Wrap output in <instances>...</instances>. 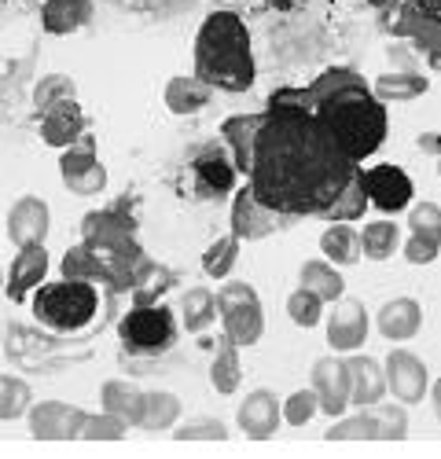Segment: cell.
I'll use <instances>...</instances> for the list:
<instances>
[{
    "mask_svg": "<svg viewBox=\"0 0 441 459\" xmlns=\"http://www.w3.org/2000/svg\"><path fill=\"white\" fill-rule=\"evenodd\" d=\"M350 162L313 114L309 89H280L269 96L254 136L250 191L283 217H320L353 180Z\"/></svg>",
    "mask_w": 441,
    "mask_h": 459,
    "instance_id": "obj_1",
    "label": "cell"
},
{
    "mask_svg": "<svg viewBox=\"0 0 441 459\" xmlns=\"http://www.w3.org/2000/svg\"><path fill=\"white\" fill-rule=\"evenodd\" d=\"M313 114L320 126L331 133V140L339 143V151L350 162L372 159L386 140L390 118H386V103L368 89V82L350 66H331L309 85Z\"/></svg>",
    "mask_w": 441,
    "mask_h": 459,
    "instance_id": "obj_2",
    "label": "cell"
},
{
    "mask_svg": "<svg viewBox=\"0 0 441 459\" xmlns=\"http://www.w3.org/2000/svg\"><path fill=\"white\" fill-rule=\"evenodd\" d=\"M250 30L236 12H213L195 33V78L220 92H246L254 85Z\"/></svg>",
    "mask_w": 441,
    "mask_h": 459,
    "instance_id": "obj_3",
    "label": "cell"
},
{
    "mask_svg": "<svg viewBox=\"0 0 441 459\" xmlns=\"http://www.w3.org/2000/svg\"><path fill=\"white\" fill-rule=\"evenodd\" d=\"M99 316V290L89 280H59L33 290V320L56 334H82Z\"/></svg>",
    "mask_w": 441,
    "mask_h": 459,
    "instance_id": "obj_4",
    "label": "cell"
},
{
    "mask_svg": "<svg viewBox=\"0 0 441 459\" xmlns=\"http://www.w3.org/2000/svg\"><path fill=\"white\" fill-rule=\"evenodd\" d=\"M118 338H122V346L136 357H159V353L173 350L177 316H173L169 305H159V301L133 305L118 324Z\"/></svg>",
    "mask_w": 441,
    "mask_h": 459,
    "instance_id": "obj_5",
    "label": "cell"
},
{
    "mask_svg": "<svg viewBox=\"0 0 441 459\" xmlns=\"http://www.w3.org/2000/svg\"><path fill=\"white\" fill-rule=\"evenodd\" d=\"M217 316L236 346H257L265 334V309L257 290L243 280H229L217 290Z\"/></svg>",
    "mask_w": 441,
    "mask_h": 459,
    "instance_id": "obj_6",
    "label": "cell"
},
{
    "mask_svg": "<svg viewBox=\"0 0 441 459\" xmlns=\"http://www.w3.org/2000/svg\"><path fill=\"white\" fill-rule=\"evenodd\" d=\"M59 177H63L66 191H74V195H99V191L107 187V169L96 159V140L89 133L78 143L63 147Z\"/></svg>",
    "mask_w": 441,
    "mask_h": 459,
    "instance_id": "obj_7",
    "label": "cell"
},
{
    "mask_svg": "<svg viewBox=\"0 0 441 459\" xmlns=\"http://www.w3.org/2000/svg\"><path fill=\"white\" fill-rule=\"evenodd\" d=\"M30 434L37 441H74L82 437V427L89 411L78 404H66V401H41V404H30Z\"/></svg>",
    "mask_w": 441,
    "mask_h": 459,
    "instance_id": "obj_8",
    "label": "cell"
},
{
    "mask_svg": "<svg viewBox=\"0 0 441 459\" xmlns=\"http://www.w3.org/2000/svg\"><path fill=\"white\" fill-rule=\"evenodd\" d=\"M360 180H364V191H368V203H372L376 210L383 213H397L412 203V177L404 173L401 166H372V169H364L360 166Z\"/></svg>",
    "mask_w": 441,
    "mask_h": 459,
    "instance_id": "obj_9",
    "label": "cell"
},
{
    "mask_svg": "<svg viewBox=\"0 0 441 459\" xmlns=\"http://www.w3.org/2000/svg\"><path fill=\"white\" fill-rule=\"evenodd\" d=\"M386 371V394H393V401H401L404 408L409 404H419L427 397V386H430V371L427 364L409 353V350H393L383 364Z\"/></svg>",
    "mask_w": 441,
    "mask_h": 459,
    "instance_id": "obj_10",
    "label": "cell"
},
{
    "mask_svg": "<svg viewBox=\"0 0 441 459\" xmlns=\"http://www.w3.org/2000/svg\"><path fill=\"white\" fill-rule=\"evenodd\" d=\"M290 224H294V217H283V213L269 210L265 203H257V195L250 191V184L239 187V195H236V203H232V232H236L239 239L257 243V239H265V236L280 232V228H290Z\"/></svg>",
    "mask_w": 441,
    "mask_h": 459,
    "instance_id": "obj_11",
    "label": "cell"
},
{
    "mask_svg": "<svg viewBox=\"0 0 441 459\" xmlns=\"http://www.w3.org/2000/svg\"><path fill=\"white\" fill-rule=\"evenodd\" d=\"M309 382H313V394H316L324 415H331V419L346 415V408H350V368L342 357H320L313 364Z\"/></svg>",
    "mask_w": 441,
    "mask_h": 459,
    "instance_id": "obj_12",
    "label": "cell"
},
{
    "mask_svg": "<svg viewBox=\"0 0 441 459\" xmlns=\"http://www.w3.org/2000/svg\"><path fill=\"white\" fill-rule=\"evenodd\" d=\"M368 338V309L357 298H339L327 316V346L335 353H357Z\"/></svg>",
    "mask_w": 441,
    "mask_h": 459,
    "instance_id": "obj_13",
    "label": "cell"
},
{
    "mask_svg": "<svg viewBox=\"0 0 441 459\" xmlns=\"http://www.w3.org/2000/svg\"><path fill=\"white\" fill-rule=\"evenodd\" d=\"M236 162L220 147H206L199 159H192V187L199 199H220L236 187Z\"/></svg>",
    "mask_w": 441,
    "mask_h": 459,
    "instance_id": "obj_14",
    "label": "cell"
},
{
    "mask_svg": "<svg viewBox=\"0 0 441 459\" xmlns=\"http://www.w3.org/2000/svg\"><path fill=\"white\" fill-rule=\"evenodd\" d=\"M280 419H283V408L272 390H250L236 411V423L250 441H269L280 430Z\"/></svg>",
    "mask_w": 441,
    "mask_h": 459,
    "instance_id": "obj_15",
    "label": "cell"
},
{
    "mask_svg": "<svg viewBox=\"0 0 441 459\" xmlns=\"http://www.w3.org/2000/svg\"><path fill=\"white\" fill-rule=\"evenodd\" d=\"M45 276H48V250H45V243H37V247H19V254H15V261H12V269H8V283H4V290H8L12 301H26L37 287L45 283Z\"/></svg>",
    "mask_w": 441,
    "mask_h": 459,
    "instance_id": "obj_16",
    "label": "cell"
},
{
    "mask_svg": "<svg viewBox=\"0 0 441 459\" xmlns=\"http://www.w3.org/2000/svg\"><path fill=\"white\" fill-rule=\"evenodd\" d=\"M48 224H52L48 203L37 199V195H26L8 213V236H12L15 247H37V243H45Z\"/></svg>",
    "mask_w": 441,
    "mask_h": 459,
    "instance_id": "obj_17",
    "label": "cell"
},
{
    "mask_svg": "<svg viewBox=\"0 0 441 459\" xmlns=\"http://www.w3.org/2000/svg\"><path fill=\"white\" fill-rule=\"evenodd\" d=\"M37 118H41V140L48 147H70V143H78L85 136V126H89L78 100H66V103L45 110V114H37Z\"/></svg>",
    "mask_w": 441,
    "mask_h": 459,
    "instance_id": "obj_18",
    "label": "cell"
},
{
    "mask_svg": "<svg viewBox=\"0 0 441 459\" xmlns=\"http://www.w3.org/2000/svg\"><path fill=\"white\" fill-rule=\"evenodd\" d=\"M129 239H136V221L122 206H115V210H92L82 221V243L110 247V243H129Z\"/></svg>",
    "mask_w": 441,
    "mask_h": 459,
    "instance_id": "obj_19",
    "label": "cell"
},
{
    "mask_svg": "<svg viewBox=\"0 0 441 459\" xmlns=\"http://www.w3.org/2000/svg\"><path fill=\"white\" fill-rule=\"evenodd\" d=\"M376 327L386 342H409L419 334L423 327V309H419V301L416 298H390L379 316H376Z\"/></svg>",
    "mask_w": 441,
    "mask_h": 459,
    "instance_id": "obj_20",
    "label": "cell"
},
{
    "mask_svg": "<svg viewBox=\"0 0 441 459\" xmlns=\"http://www.w3.org/2000/svg\"><path fill=\"white\" fill-rule=\"evenodd\" d=\"M350 404L357 408H372L386 397V371L372 357H350Z\"/></svg>",
    "mask_w": 441,
    "mask_h": 459,
    "instance_id": "obj_21",
    "label": "cell"
},
{
    "mask_svg": "<svg viewBox=\"0 0 441 459\" xmlns=\"http://www.w3.org/2000/svg\"><path fill=\"white\" fill-rule=\"evenodd\" d=\"M99 401L103 411L125 419L129 427H140V415H143V390L129 378H107L99 386Z\"/></svg>",
    "mask_w": 441,
    "mask_h": 459,
    "instance_id": "obj_22",
    "label": "cell"
},
{
    "mask_svg": "<svg viewBox=\"0 0 441 459\" xmlns=\"http://www.w3.org/2000/svg\"><path fill=\"white\" fill-rule=\"evenodd\" d=\"M265 110L262 114H236L220 126V140L229 143L232 151V162L239 173H250V159H254V136H257V126H262Z\"/></svg>",
    "mask_w": 441,
    "mask_h": 459,
    "instance_id": "obj_23",
    "label": "cell"
},
{
    "mask_svg": "<svg viewBox=\"0 0 441 459\" xmlns=\"http://www.w3.org/2000/svg\"><path fill=\"white\" fill-rule=\"evenodd\" d=\"M210 382H213V390L220 397H229L239 390V382H243V368H239V346L229 338V334H220L217 342V350H213V364H210Z\"/></svg>",
    "mask_w": 441,
    "mask_h": 459,
    "instance_id": "obj_24",
    "label": "cell"
},
{
    "mask_svg": "<svg viewBox=\"0 0 441 459\" xmlns=\"http://www.w3.org/2000/svg\"><path fill=\"white\" fill-rule=\"evenodd\" d=\"M92 19V0H45L41 8V26L48 33H74Z\"/></svg>",
    "mask_w": 441,
    "mask_h": 459,
    "instance_id": "obj_25",
    "label": "cell"
},
{
    "mask_svg": "<svg viewBox=\"0 0 441 459\" xmlns=\"http://www.w3.org/2000/svg\"><path fill=\"white\" fill-rule=\"evenodd\" d=\"M320 250L331 264H339V269H346V264H357L364 254H360V232H353L350 221H331V228L320 236Z\"/></svg>",
    "mask_w": 441,
    "mask_h": 459,
    "instance_id": "obj_26",
    "label": "cell"
},
{
    "mask_svg": "<svg viewBox=\"0 0 441 459\" xmlns=\"http://www.w3.org/2000/svg\"><path fill=\"white\" fill-rule=\"evenodd\" d=\"M210 96H213V89L203 78H195V74L192 78L180 74V78H169V85H166V107L173 114H195L210 103Z\"/></svg>",
    "mask_w": 441,
    "mask_h": 459,
    "instance_id": "obj_27",
    "label": "cell"
},
{
    "mask_svg": "<svg viewBox=\"0 0 441 459\" xmlns=\"http://www.w3.org/2000/svg\"><path fill=\"white\" fill-rule=\"evenodd\" d=\"M180 419V397L166 390H143V415H140V430H173Z\"/></svg>",
    "mask_w": 441,
    "mask_h": 459,
    "instance_id": "obj_28",
    "label": "cell"
},
{
    "mask_svg": "<svg viewBox=\"0 0 441 459\" xmlns=\"http://www.w3.org/2000/svg\"><path fill=\"white\" fill-rule=\"evenodd\" d=\"M302 287H309L324 305L327 301H339L346 294V280L339 276V264H331V261H306L302 264V273H298Z\"/></svg>",
    "mask_w": 441,
    "mask_h": 459,
    "instance_id": "obj_29",
    "label": "cell"
},
{
    "mask_svg": "<svg viewBox=\"0 0 441 459\" xmlns=\"http://www.w3.org/2000/svg\"><path fill=\"white\" fill-rule=\"evenodd\" d=\"M427 89H430V82L423 78V74H416V70H390V74H383V78H376V85H372V92H376L383 103L416 100V96H423Z\"/></svg>",
    "mask_w": 441,
    "mask_h": 459,
    "instance_id": "obj_30",
    "label": "cell"
},
{
    "mask_svg": "<svg viewBox=\"0 0 441 459\" xmlns=\"http://www.w3.org/2000/svg\"><path fill=\"white\" fill-rule=\"evenodd\" d=\"M213 320H217V294L206 290V287L184 290V298H180V324L188 327L192 334H199V331H206Z\"/></svg>",
    "mask_w": 441,
    "mask_h": 459,
    "instance_id": "obj_31",
    "label": "cell"
},
{
    "mask_svg": "<svg viewBox=\"0 0 441 459\" xmlns=\"http://www.w3.org/2000/svg\"><path fill=\"white\" fill-rule=\"evenodd\" d=\"M397 247H401V228L393 221H372L360 232V254L368 261H386L397 254Z\"/></svg>",
    "mask_w": 441,
    "mask_h": 459,
    "instance_id": "obj_32",
    "label": "cell"
},
{
    "mask_svg": "<svg viewBox=\"0 0 441 459\" xmlns=\"http://www.w3.org/2000/svg\"><path fill=\"white\" fill-rule=\"evenodd\" d=\"M364 213H368V191H364L360 166H357L353 180L342 187V195L320 213V221H357V217H364Z\"/></svg>",
    "mask_w": 441,
    "mask_h": 459,
    "instance_id": "obj_33",
    "label": "cell"
},
{
    "mask_svg": "<svg viewBox=\"0 0 441 459\" xmlns=\"http://www.w3.org/2000/svg\"><path fill=\"white\" fill-rule=\"evenodd\" d=\"M173 283V276L162 269L155 261H140V269L133 273V301L136 305H147V301H159L166 294V287Z\"/></svg>",
    "mask_w": 441,
    "mask_h": 459,
    "instance_id": "obj_34",
    "label": "cell"
},
{
    "mask_svg": "<svg viewBox=\"0 0 441 459\" xmlns=\"http://www.w3.org/2000/svg\"><path fill=\"white\" fill-rule=\"evenodd\" d=\"M239 236L232 232V236H220V239H213L210 247H206V254H203V273L206 276H213V280H225L232 269H236V257H239Z\"/></svg>",
    "mask_w": 441,
    "mask_h": 459,
    "instance_id": "obj_35",
    "label": "cell"
},
{
    "mask_svg": "<svg viewBox=\"0 0 441 459\" xmlns=\"http://www.w3.org/2000/svg\"><path fill=\"white\" fill-rule=\"evenodd\" d=\"M30 404H33L30 382H22L15 375H0V423H12V419L26 415Z\"/></svg>",
    "mask_w": 441,
    "mask_h": 459,
    "instance_id": "obj_36",
    "label": "cell"
},
{
    "mask_svg": "<svg viewBox=\"0 0 441 459\" xmlns=\"http://www.w3.org/2000/svg\"><path fill=\"white\" fill-rule=\"evenodd\" d=\"M327 441H379V427H376V415L372 408H360L357 415L350 419H335V427L324 434Z\"/></svg>",
    "mask_w": 441,
    "mask_h": 459,
    "instance_id": "obj_37",
    "label": "cell"
},
{
    "mask_svg": "<svg viewBox=\"0 0 441 459\" xmlns=\"http://www.w3.org/2000/svg\"><path fill=\"white\" fill-rule=\"evenodd\" d=\"M66 100H78V89H74V82L66 78V74H48V78L33 89L37 114H45V110H52V107H59Z\"/></svg>",
    "mask_w": 441,
    "mask_h": 459,
    "instance_id": "obj_38",
    "label": "cell"
},
{
    "mask_svg": "<svg viewBox=\"0 0 441 459\" xmlns=\"http://www.w3.org/2000/svg\"><path fill=\"white\" fill-rule=\"evenodd\" d=\"M372 415H376V427H379V441H404L409 437V411L404 404H372Z\"/></svg>",
    "mask_w": 441,
    "mask_h": 459,
    "instance_id": "obj_39",
    "label": "cell"
},
{
    "mask_svg": "<svg viewBox=\"0 0 441 459\" xmlns=\"http://www.w3.org/2000/svg\"><path fill=\"white\" fill-rule=\"evenodd\" d=\"M63 276L66 280H89V283H103V269H99V261L96 254L82 243V247H70L63 254Z\"/></svg>",
    "mask_w": 441,
    "mask_h": 459,
    "instance_id": "obj_40",
    "label": "cell"
},
{
    "mask_svg": "<svg viewBox=\"0 0 441 459\" xmlns=\"http://www.w3.org/2000/svg\"><path fill=\"white\" fill-rule=\"evenodd\" d=\"M287 316L298 324V327H316L320 316H324V301L309 287H298V290L287 298Z\"/></svg>",
    "mask_w": 441,
    "mask_h": 459,
    "instance_id": "obj_41",
    "label": "cell"
},
{
    "mask_svg": "<svg viewBox=\"0 0 441 459\" xmlns=\"http://www.w3.org/2000/svg\"><path fill=\"white\" fill-rule=\"evenodd\" d=\"M129 434V423L110 411H99V415H89L85 427H82V437L85 441H122Z\"/></svg>",
    "mask_w": 441,
    "mask_h": 459,
    "instance_id": "obj_42",
    "label": "cell"
},
{
    "mask_svg": "<svg viewBox=\"0 0 441 459\" xmlns=\"http://www.w3.org/2000/svg\"><path fill=\"white\" fill-rule=\"evenodd\" d=\"M409 232L423 236L430 243H441V206L437 203H416L409 213Z\"/></svg>",
    "mask_w": 441,
    "mask_h": 459,
    "instance_id": "obj_43",
    "label": "cell"
},
{
    "mask_svg": "<svg viewBox=\"0 0 441 459\" xmlns=\"http://www.w3.org/2000/svg\"><path fill=\"white\" fill-rule=\"evenodd\" d=\"M316 411H320V401H316L313 386H309V390H294V394L283 401V423H290V427H306Z\"/></svg>",
    "mask_w": 441,
    "mask_h": 459,
    "instance_id": "obj_44",
    "label": "cell"
},
{
    "mask_svg": "<svg viewBox=\"0 0 441 459\" xmlns=\"http://www.w3.org/2000/svg\"><path fill=\"white\" fill-rule=\"evenodd\" d=\"M177 441H225L229 430L220 419H192V423H184L180 430H173Z\"/></svg>",
    "mask_w": 441,
    "mask_h": 459,
    "instance_id": "obj_45",
    "label": "cell"
},
{
    "mask_svg": "<svg viewBox=\"0 0 441 459\" xmlns=\"http://www.w3.org/2000/svg\"><path fill=\"white\" fill-rule=\"evenodd\" d=\"M401 250H404V261H409V264H430V261H437L441 243H430L423 236H409L401 243Z\"/></svg>",
    "mask_w": 441,
    "mask_h": 459,
    "instance_id": "obj_46",
    "label": "cell"
},
{
    "mask_svg": "<svg viewBox=\"0 0 441 459\" xmlns=\"http://www.w3.org/2000/svg\"><path fill=\"white\" fill-rule=\"evenodd\" d=\"M430 404H434V415H437V423H441V378L430 382Z\"/></svg>",
    "mask_w": 441,
    "mask_h": 459,
    "instance_id": "obj_47",
    "label": "cell"
},
{
    "mask_svg": "<svg viewBox=\"0 0 441 459\" xmlns=\"http://www.w3.org/2000/svg\"><path fill=\"white\" fill-rule=\"evenodd\" d=\"M404 4H412V8H419V12H430V15L441 12V0H404Z\"/></svg>",
    "mask_w": 441,
    "mask_h": 459,
    "instance_id": "obj_48",
    "label": "cell"
},
{
    "mask_svg": "<svg viewBox=\"0 0 441 459\" xmlns=\"http://www.w3.org/2000/svg\"><path fill=\"white\" fill-rule=\"evenodd\" d=\"M372 4H376V8H383V12H386V8H393V4H397V0H372Z\"/></svg>",
    "mask_w": 441,
    "mask_h": 459,
    "instance_id": "obj_49",
    "label": "cell"
},
{
    "mask_svg": "<svg viewBox=\"0 0 441 459\" xmlns=\"http://www.w3.org/2000/svg\"><path fill=\"white\" fill-rule=\"evenodd\" d=\"M0 287H4V280H0Z\"/></svg>",
    "mask_w": 441,
    "mask_h": 459,
    "instance_id": "obj_50",
    "label": "cell"
}]
</instances>
